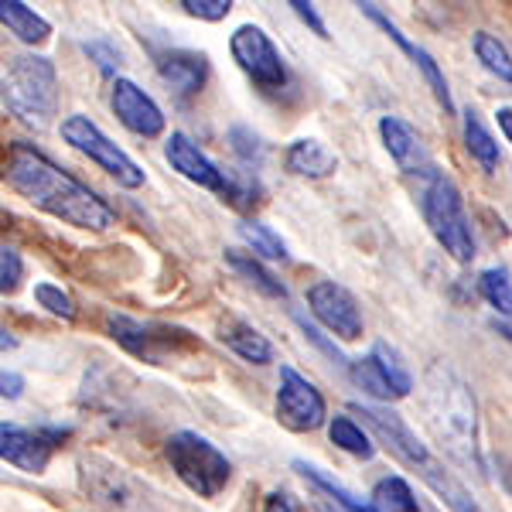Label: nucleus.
<instances>
[{"instance_id": "nucleus-1", "label": "nucleus", "mask_w": 512, "mask_h": 512, "mask_svg": "<svg viewBox=\"0 0 512 512\" xmlns=\"http://www.w3.org/2000/svg\"><path fill=\"white\" fill-rule=\"evenodd\" d=\"M4 181L18 192L24 202L35 209L48 212V216L69 222L76 229H89V233H106L117 226L110 205L99 198L93 188L76 181L69 171H62L48 154H41L31 144H11L4 158Z\"/></svg>"}, {"instance_id": "nucleus-2", "label": "nucleus", "mask_w": 512, "mask_h": 512, "mask_svg": "<svg viewBox=\"0 0 512 512\" xmlns=\"http://www.w3.org/2000/svg\"><path fill=\"white\" fill-rule=\"evenodd\" d=\"M424 393V420L441 451H448L468 472H485L482 444H478V407L475 393L448 362H431L420 383Z\"/></svg>"}, {"instance_id": "nucleus-3", "label": "nucleus", "mask_w": 512, "mask_h": 512, "mask_svg": "<svg viewBox=\"0 0 512 512\" xmlns=\"http://www.w3.org/2000/svg\"><path fill=\"white\" fill-rule=\"evenodd\" d=\"M352 414L362 417V424L379 437V444H383L386 451L396 454L400 465H407L410 472H417V478L427 485V489L434 495H441L451 512H482V506L472 499V492L444 468V461L437 458V454L427 451V444L417 441V434L403 424V417L396 414V410L373 407V403H352Z\"/></svg>"}, {"instance_id": "nucleus-4", "label": "nucleus", "mask_w": 512, "mask_h": 512, "mask_svg": "<svg viewBox=\"0 0 512 512\" xmlns=\"http://www.w3.org/2000/svg\"><path fill=\"white\" fill-rule=\"evenodd\" d=\"M0 99L24 127L48 130L59 117V72L41 55H18L0 76Z\"/></svg>"}, {"instance_id": "nucleus-5", "label": "nucleus", "mask_w": 512, "mask_h": 512, "mask_svg": "<svg viewBox=\"0 0 512 512\" xmlns=\"http://www.w3.org/2000/svg\"><path fill=\"white\" fill-rule=\"evenodd\" d=\"M420 212H424L427 226L437 243L444 246V253H451L458 263H472L475 260V233H472V219L465 212V198H461V188L427 164L420 171Z\"/></svg>"}, {"instance_id": "nucleus-6", "label": "nucleus", "mask_w": 512, "mask_h": 512, "mask_svg": "<svg viewBox=\"0 0 512 512\" xmlns=\"http://www.w3.org/2000/svg\"><path fill=\"white\" fill-rule=\"evenodd\" d=\"M164 451H168L171 472L178 475V482L188 492H195L198 499H216L233 478V461L209 437L195 431H178L175 437H168Z\"/></svg>"}, {"instance_id": "nucleus-7", "label": "nucleus", "mask_w": 512, "mask_h": 512, "mask_svg": "<svg viewBox=\"0 0 512 512\" xmlns=\"http://www.w3.org/2000/svg\"><path fill=\"white\" fill-rule=\"evenodd\" d=\"M164 158H168V164L181 178H188L198 188H209V192L229 198L233 205L256 202V181H250L246 175H229V171H222L209 154L198 151V144L192 137L171 134L168 144H164Z\"/></svg>"}, {"instance_id": "nucleus-8", "label": "nucleus", "mask_w": 512, "mask_h": 512, "mask_svg": "<svg viewBox=\"0 0 512 512\" xmlns=\"http://www.w3.org/2000/svg\"><path fill=\"white\" fill-rule=\"evenodd\" d=\"M62 137H65V144H72L79 154H86L89 161L99 164V168L117 181V185H123V188L144 185V171H140V164L130 158L120 144H113V140L106 137L89 117H82V113L65 117L62 120Z\"/></svg>"}, {"instance_id": "nucleus-9", "label": "nucleus", "mask_w": 512, "mask_h": 512, "mask_svg": "<svg viewBox=\"0 0 512 512\" xmlns=\"http://www.w3.org/2000/svg\"><path fill=\"white\" fill-rule=\"evenodd\" d=\"M229 52L239 69L250 76L260 89H280L287 82V65L280 59L277 45L270 41V35L256 24H243L233 31L229 38Z\"/></svg>"}, {"instance_id": "nucleus-10", "label": "nucleus", "mask_w": 512, "mask_h": 512, "mask_svg": "<svg viewBox=\"0 0 512 512\" xmlns=\"http://www.w3.org/2000/svg\"><path fill=\"white\" fill-rule=\"evenodd\" d=\"M277 420L294 434L318 431L328 420L325 396L318 393L315 383H308L297 369H280V390H277Z\"/></svg>"}, {"instance_id": "nucleus-11", "label": "nucleus", "mask_w": 512, "mask_h": 512, "mask_svg": "<svg viewBox=\"0 0 512 512\" xmlns=\"http://www.w3.org/2000/svg\"><path fill=\"white\" fill-rule=\"evenodd\" d=\"M106 328H110V335L117 338L130 355H137V359H144V362H154V366H161V362L168 359V352L175 355L181 345L192 342L185 328L151 325V321L144 325V321H134L127 315H110L106 318Z\"/></svg>"}, {"instance_id": "nucleus-12", "label": "nucleus", "mask_w": 512, "mask_h": 512, "mask_svg": "<svg viewBox=\"0 0 512 512\" xmlns=\"http://www.w3.org/2000/svg\"><path fill=\"white\" fill-rule=\"evenodd\" d=\"M308 308H311V315H315L335 338H342V342L362 338V328L366 325H362L359 301L352 297V291L335 284V280H315V284L308 287Z\"/></svg>"}, {"instance_id": "nucleus-13", "label": "nucleus", "mask_w": 512, "mask_h": 512, "mask_svg": "<svg viewBox=\"0 0 512 512\" xmlns=\"http://www.w3.org/2000/svg\"><path fill=\"white\" fill-rule=\"evenodd\" d=\"M65 437V431H35V427L7 424L0 420V461L21 468V472L41 475L55 454V444Z\"/></svg>"}, {"instance_id": "nucleus-14", "label": "nucleus", "mask_w": 512, "mask_h": 512, "mask_svg": "<svg viewBox=\"0 0 512 512\" xmlns=\"http://www.w3.org/2000/svg\"><path fill=\"white\" fill-rule=\"evenodd\" d=\"M110 106L117 113V120L130 134L137 137H161L164 134V113L161 106L154 103L137 82L130 79H113V93H110Z\"/></svg>"}, {"instance_id": "nucleus-15", "label": "nucleus", "mask_w": 512, "mask_h": 512, "mask_svg": "<svg viewBox=\"0 0 512 512\" xmlns=\"http://www.w3.org/2000/svg\"><path fill=\"white\" fill-rule=\"evenodd\" d=\"M362 7V14H366L369 21H376L379 28L386 31V35H390V41L396 48H400V52H407L410 59H414V65L420 72H424V79H427V86H431V93H434V99L437 103L444 106V113H454V99H451V89H448V79H444V72H441V65H437V59L431 52H427V48H420V45H414V41H410L407 35H403L400 28H396V24L386 18L383 11H379L376 4H359Z\"/></svg>"}, {"instance_id": "nucleus-16", "label": "nucleus", "mask_w": 512, "mask_h": 512, "mask_svg": "<svg viewBox=\"0 0 512 512\" xmlns=\"http://www.w3.org/2000/svg\"><path fill=\"white\" fill-rule=\"evenodd\" d=\"M79 482L86 495H93L103 506H130L134 499V482L127 478L123 468L103 458H79Z\"/></svg>"}, {"instance_id": "nucleus-17", "label": "nucleus", "mask_w": 512, "mask_h": 512, "mask_svg": "<svg viewBox=\"0 0 512 512\" xmlns=\"http://www.w3.org/2000/svg\"><path fill=\"white\" fill-rule=\"evenodd\" d=\"M158 76L175 96H195L209 79V59L192 48H171L158 55Z\"/></svg>"}, {"instance_id": "nucleus-18", "label": "nucleus", "mask_w": 512, "mask_h": 512, "mask_svg": "<svg viewBox=\"0 0 512 512\" xmlns=\"http://www.w3.org/2000/svg\"><path fill=\"white\" fill-rule=\"evenodd\" d=\"M379 137H383V147L386 154L400 164L403 171H424L427 161H424V147H420V137L417 130L410 127L407 120L400 117H383L379 120Z\"/></svg>"}, {"instance_id": "nucleus-19", "label": "nucleus", "mask_w": 512, "mask_h": 512, "mask_svg": "<svg viewBox=\"0 0 512 512\" xmlns=\"http://www.w3.org/2000/svg\"><path fill=\"white\" fill-rule=\"evenodd\" d=\"M284 164H287V171L297 178H328L338 171V158L315 137L294 140L284 154Z\"/></svg>"}, {"instance_id": "nucleus-20", "label": "nucleus", "mask_w": 512, "mask_h": 512, "mask_svg": "<svg viewBox=\"0 0 512 512\" xmlns=\"http://www.w3.org/2000/svg\"><path fill=\"white\" fill-rule=\"evenodd\" d=\"M219 342L226 349H233L239 359L253 362V366H267L274 362V345L267 342V335H260L250 321H239V318H229L219 325Z\"/></svg>"}, {"instance_id": "nucleus-21", "label": "nucleus", "mask_w": 512, "mask_h": 512, "mask_svg": "<svg viewBox=\"0 0 512 512\" xmlns=\"http://www.w3.org/2000/svg\"><path fill=\"white\" fill-rule=\"evenodd\" d=\"M0 24L11 28L24 45H41L52 35V24H48L35 7L21 4V0H0Z\"/></svg>"}, {"instance_id": "nucleus-22", "label": "nucleus", "mask_w": 512, "mask_h": 512, "mask_svg": "<svg viewBox=\"0 0 512 512\" xmlns=\"http://www.w3.org/2000/svg\"><path fill=\"white\" fill-rule=\"evenodd\" d=\"M465 147L472 154V161L482 164V171H489V175L499 171V144H495V137L475 110H465Z\"/></svg>"}, {"instance_id": "nucleus-23", "label": "nucleus", "mask_w": 512, "mask_h": 512, "mask_svg": "<svg viewBox=\"0 0 512 512\" xmlns=\"http://www.w3.org/2000/svg\"><path fill=\"white\" fill-rule=\"evenodd\" d=\"M226 263L236 270L239 277H246L250 284L256 287L260 294H267V297H277V301H284L287 297V287L280 284V280L270 274L267 267H263L260 260H256L253 253H243V250H226Z\"/></svg>"}, {"instance_id": "nucleus-24", "label": "nucleus", "mask_w": 512, "mask_h": 512, "mask_svg": "<svg viewBox=\"0 0 512 512\" xmlns=\"http://www.w3.org/2000/svg\"><path fill=\"white\" fill-rule=\"evenodd\" d=\"M369 359L376 362V369L383 373L386 386L393 390L396 400H400V396H410V390H414V376H410L407 362L400 359V352H396L390 342H376L373 352H369Z\"/></svg>"}, {"instance_id": "nucleus-25", "label": "nucleus", "mask_w": 512, "mask_h": 512, "mask_svg": "<svg viewBox=\"0 0 512 512\" xmlns=\"http://www.w3.org/2000/svg\"><path fill=\"white\" fill-rule=\"evenodd\" d=\"M294 468L301 472L304 478H308L311 485H315L318 492H325L328 499L335 502V512H366L369 509V502H362L359 495L355 492H349L345 485H338L332 475H325L321 468H315V465H308V461H294Z\"/></svg>"}, {"instance_id": "nucleus-26", "label": "nucleus", "mask_w": 512, "mask_h": 512, "mask_svg": "<svg viewBox=\"0 0 512 512\" xmlns=\"http://www.w3.org/2000/svg\"><path fill=\"white\" fill-rule=\"evenodd\" d=\"M328 437H332L335 448H342L345 454H352V458L369 461L376 454L373 434H369L362 424H355L352 417H335L332 424H328Z\"/></svg>"}, {"instance_id": "nucleus-27", "label": "nucleus", "mask_w": 512, "mask_h": 512, "mask_svg": "<svg viewBox=\"0 0 512 512\" xmlns=\"http://www.w3.org/2000/svg\"><path fill=\"white\" fill-rule=\"evenodd\" d=\"M472 48H475V59L485 65V72H492L495 79H502L512 86V52L499 38L489 35V31H478L472 38Z\"/></svg>"}, {"instance_id": "nucleus-28", "label": "nucleus", "mask_w": 512, "mask_h": 512, "mask_svg": "<svg viewBox=\"0 0 512 512\" xmlns=\"http://www.w3.org/2000/svg\"><path fill=\"white\" fill-rule=\"evenodd\" d=\"M373 509L376 512H420V502L414 489L403 478H383L373 489Z\"/></svg>"}, {"instance_id": "nucleus-29", "label": "nucleus", "mask_w": 512, "mask_h": 512, "mask_svg": "<svg viewBox=\"0 0 512 512\" xmlns=\"http://www.w3.org/2000/svg\"><path fill=\"white\" fill-rule=\"evenodd\" d=\"M239 236L246 239L256 260H287V243L263 222H239Z\"/></svg>"}, {"instance_id": "nucleus-30", "label": "nucleus", "mask_w": 512, "mask_h": 512, "mask_svg": "<svg viewBox=\"0 0 512 512\" xmlns=\"http://www.w3.org/2000/svg\"><path fill=\"white\" fill-rule=\"evenodd\" d=\"M478 294H482L502 318H512V280L506 267L482 270V277H478Z\"/></svg>"}, {"instance_id": "nucleus-31", "label": "nucleus", "mask_w": 512, "mask_h": 512, "mask_svg": "<svg viewBox=\"0 0 512 512\" xmlns=\"http://www.w3.org/2000/svg\"><path fill=\"white\" fill-rule=\"evenodd\" d=\"M345 369H349V379H352V383L359 386V390L366 393V396H373V400H396L393 390L386 386L383 373H379L376 362L369 359V355H366V359H352Z\"/></svg>"}, {"instance_id": "nucleus-32", "label": "nucleus", "mask_w": 512, "mask_h": 512, "mask_svg": "<svg viewBox=\"0 0 512 512\" xmlns=\"http://www.w3.org/2000/svg\"><path fill=\"white\" fill-rule=\"evenodd\" d=\"M35 301L48 311V315H55L62 321L76 318V301H72V297L65 294L59 284H48V280H45V284H38L35 287Z\"/></svg>"}, {"instance_id": "nucleus-33", "label": "nucleus", "mask_w": 512, "mask_h": 512, "mask_svg": "<svg viewBox=\"0 0 512 512\" xmlns=\"http://www.w3.org/2000/svg\"><path fill=\"white\" fill-rule=\"evenodd\" d=\"M24 280V260L18 250H11L7 243H0V294H14Z\"/></svg>"}, {"instance_id": "nucleus-34", "label": "nucleus", "mask_w": 512, "mask_h": 512, "mask_svg": "<svg viewBox=\"0 0 512 512\" xmlns=\"http://www.w3.org/2000/svg\"><path fill=\"white\" fill-rule=\"evenodd\" d=\"M82 52L89 55V59H93L99 69L106 72V76H113V72L120 69L123 65V55H120V48L113 45V41H106V38H96V41H86V45H82Z\"/></svg>"}, {"instance_id": "nucleus-35", "label": "nucleus", "mask_w": 512, "mask_h": 512, "mask_svg": "<svg viewBox=\"0 0 512 512\" xmlns=\"http://www.w3.org/2000/svg\"><path fill=\"white\" fill-rule=\"evenodd\" d=\"M181 7H185V14H192L198 21H222L233 11L229 0H181Z\"/></svg>"}, {"instance_id": "nucleus-36", "label": "nucleus", "mask_w": 512, "mask_h": 512, "mask_svg": "<svg viewBox=\"0 0 512 512\" xmlns=\"http://www.w3.org/2000/svg\"><path fill=\"white\" fill-rule=\"evenodd\" d=\"M229 140H233V151H236L246 164H253V161H260V158H263L260 137L250 134L246 127H233V134H229Z\"/></svg>"}, {"instance_id": "nucleus-37", "label": "nucleus", "mask_w": 512, "mask_h": 512, "mask_svg": "<svg viewBox=\"0 0 512 512\" xmlns=\"http://www.w3.org/2000/svg\"><path fill=\"white\" fill-rule=\"evenodd\" d=\"M291 7H294V14H297V18H301L304 24H308V28L315 31L318 38H328V28H325V21L318 18L315 4H304V0H291Z\"/></svg>"}, {"instance_id": "nucleus-38", "label": "nucleus", "mask_w": 512, "mask_h": 512, "mask_svg": "<svg viewBox=\"0 0 512 512\" xmlns=\"http://www.w3.org/2000/svg\"><path fill=\"white\" fill-rule=\"evenodd\" d=\"M24 393V376L14 373V369H0V396L4 400H18Z\"/></svg>"}, {"instance_id": "nucleus-39", "label": "nucleus", "mask_w": 512, "mask_h": 512, "mask_svg": "<svg viewBox=\"0 0 512 512\" xmlns=\"http://www.w3.org/2000/svg\"><path fill=\"white\" fill-rule=\"evenodd\" d=\"M263 512H297V506L287 492H270L267 499H263Z\"/></svg>"}, {"instance_id": "nucleus-40", "label": "nucleus", "mask_w": 512, "mask_h": 512, "mask_svg": "<svg viewBox=\"0 0 512 512\" xmlns=\"http://www.w3.org/2000/svg\"><path fill=\"white\" fill-rule=\"evenodd\" d=\"M495 117H499L502 134H506V137H509V144H512V106H502V110L495 113Z\"/></svg>"}, {"instance_id": "nucleus-41", "label": "nucleus", "mask_w": 512, "mask_h": 512, "mask_svg": "<svg viewBox=\"0 0 512 512\" xmlns=\"http://www.w3.org/2000/svg\"><path fill=\"white\" fill-rule=\"evenodd\" d=\"M14 345H18V338H14L11 332H7L4 325H0V352H11Z\"/></svg>"}, {"instance_id": "nucleus-42", "label": "nucleus", "mask_w": 512, "mask_h": 512, "mask_svg": "<svg viewBox=\"0 0 512 512\" xmlns=\"http://www.w3.org/2000/svg\"><path fill=\"white\" fill-rule=\"evenodd\" d=\"M495 332L506 335L509 342H512V318H499V321H495Z\"/></svg>"}]
</instances>
